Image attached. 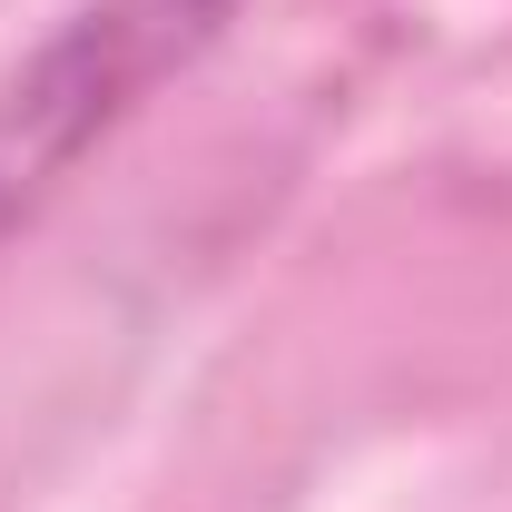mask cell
<instances>
[{"label":"cell","instance_id":"1","mask_svg":"<svg viewBox=\"0 0 512 512\" xmlns=\"http://www.w3.org/2000/svg\"><path fill=\"white\" fill-rule=\"evenodd\" d=\"M217 10L227 0H109V10H89V30H69L30 69V89H10V109H0V217L30 207L89 148V128H109L188 40H207Z\"/></svg>","mask_w":512,"mask_h":512}]
</instances>
